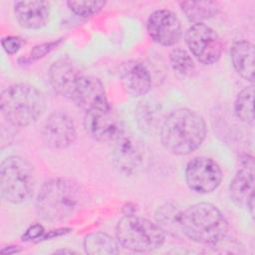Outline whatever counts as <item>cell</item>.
Returning <instances> with one entry per match:
<instances>
[{"mask_svg":"<svg viewBox=\"0 0 255 255\" xmlns=\"http://www.w3.org/2000/svg\"><path fill=\"white\" fill-rule=\"evenodd\" d=\"M254 45L247 40L235 41L230 48L232 66L243 79L254 82Z\"/></svg>","mask_w":255,"mask_h":255,"instance_id":"18","label":"cell"},{"mask_svg":"<svg viewBox=\"0 0 255 255\" xmlns=\"http://www.w3.org/2000/svg\"><path fill=\"white\" fill-rule=\"evenodd\" d=\"M146 30L153 42L166 47L175 45L182 35L178 17L167 9L152 12L147 19Z\"/></svg>","mask_w":255,"mask_h":255,"instance_id":"14","label":"cell"},{"mask_svg":"<svg viewBox=\"0 0 255 255\" xmlns=\"http://www.w3.org/2000/svg\"><path fill=\"white\" fill-rule=\"evenodd\" d=\"M84 127L91 137L101 142L116 141L125 133L124 120L112 107L86 113Z\"/></svg>","mask_w":255,"mask_h":255,"instance_id":"11","label":"cell"},{"mask_svg":"<svg viewBox=\"0 0 255 255\" xmlns=\"http://www.w3.org/2000/svg\"><path fill=\"white\" fill-rule=\"evenodd\" d=\"M20 251H21L20 246H6L0 250V253L3 255H10V254L19 253Z\"/></svg>","mask_w":255,"mask_h":255,"instance_id":"30","label":"cell"},{"mask_svg":"<svg viewBox=\"0 0 255 255\" xmlns=\"http://www.w3.org/2000/svg\"><path fill=\"white\" fill-rule=\"evenodd\" d=\"M185 17L192 23H202L217 15L220 6L214 1H182L178 3Z\"/></svg>","mask_w":255,"mask_h":255,"instance_id":"20","label":"cell"},{"mask_svg":"<svg viewBox=\"0 0 255 255\" xmlns=\"http://www.w3.org/2000/svg\"><path fill=\"white\" fill-rule=\"evenodd\" d=\"M76 137L75 123L66 113H52L43 125L42 138L45 144L51 148H66L76 140Z\"/></svg>","mask_w":255,"mask_h":255,"instance_id":"13","label":"cell"},{"mask_svg":"<svg viewBox=\"0 0 255 255\" xmlns=\"http://www.w3.org/2000/svg\"><path fill=\"white\" fill-rule=\"evenodd\" d=\"M204 119L190 109H177L162 122L159 129L164 148L176 155H186L196 150L206 136Z\"/></svg>","mask_w":255,"mask_h":255,"instance_id":"1","label":"cell"},{"mask_svg":"<svg viewBox=\"0 0 255 255\" xmlns=\"http://www.w3.org/2000/svg\"><path fill=\"white\" fill-rule=\"evenodd\" d=\"M69 9L80 17H91L99 13L106 5L105 1H68Z\"/></svg>","mask_w":255,"mask_h":255,"instance_id":"25","label":"cell"},{"mask_svg":"<svg viewBox=\"0 0 255 255\" xmlns=\"http://www.w3.org/2000/svg\"><path fill=\"white\" fill-rule=\"evenodd\" d=\"M117 241L106 232L96 231L84 239V249L91 255H111L118 253Z\"/></svg>","mask_w":255,"mask_h":255,"instance_id":"21","label":"cell"},{"mask_svg":"<svg viewBox=\"0 0 255 255\" xmlns=\"http://www.w3.org/2000/svg\"><path fill=\"white\" fill-rule=\"evenodd\" d=\"M1 45L7 54L14 55L21 49L23 41L20 37L17 36H7L2 39Z\"/></svg>","mask_w":255,"mask_h":255,"instance_id":"27","label":"cell"},{"mask_svg":"<svg viewBox=\"0 0 255 255\" xmlns=\"http://www.w3.org/2000/svg\"><path fill=\"white\" fill-rule=\"evenodd\" d=\"M223 178L219 164L210 157L196 156L188 161L185 168V181L189 189L196 193H210Z\"/></svg>","mask_w":255,"mask_h":255,"instance_id":"9","label":"cell"},{"mask_svg":"<svg viewBox=\"0 0 255 255\" xmlns=\"http://www.w3.org/2000/svg\"><path fill=\"white\" fill-rule=\"evenodd\" d=\"M180 212L172 204L166 203L158 206L155 212L156 224L161 228L164 233L170 235H177L180 230Z\"/></svg>","mask_w":255,"mask_h":255,"instance_id":"22","label":"cell"},{"mask_svg":"<svg viewBox=\"0 0 255 255\" xmlns=\"http://www.w3.org/2000/svg\"><path fill=\"white\" fill-rule=\"evenodd\" d=\"M254 166L253 156L244 155L229 185L232 201L238 207L248 209L252 216L254 214Z\"/></svg>","mask_w":255,"mask_h":255,"instance_id":"12","label":"cell"},{"mask_svg":"<svg viewBox=\"0 0 255 255\" xmlns=\"http://www.w3.org/2000/svg\"><path fill=\"white\" fill-rule=\"evenodd\" d=\"M169 62L172 69L180 75H190L195 69L190 55L181 48H175L170 52Z\"/></svg>","mask_w":255,"mask_h":255,"instance_id":"24","label":"cell"},{"mask_svg":"<svg viewBox=\"0 0 255 255\" xmlns=\"http://www.w3.org/2000/svg\"><path fill=\"white\" fill-rule=\"evenodd\" d=\"M228 229L225 216L211 203H195L180 212L181 233L196 243L212 246L226 237Z\"/></svg>","mask_w":255,"mask_h":255,"instance_id":"3","label":"cell"},{"mask_svg":"<svg viewBox=\"0 0 255 255\" xmlns=\"http://www.w3.org/2000/svg\"><path fill=\"white\" fill-rule=\"evenodd\" d=\"M71 231H72V229L68 228V227L58 228V229H55V230H51L48 233H45L41 240H48V239H51V238H55V237H58V236H61V235H65V234H67V233H69Z\"/></svg>","mask_w":255,"mask_h":255,"instance_id":"29","label":"cell"},{"mask_svg":"<svg viewBox=\"0 0 255 255\" xmlns=\"http://www.w3.org/2000/svg\"><path fill=\"white\" fill-rule=\"evenodd\" d=\"M36 176L32 164L22 156L6 157L0 166V190L9 203L21 204L34 194Z\"/></svg>","mask_w":255,"mask_h":255,"instance_id":"5","label":"cell"},{"mask_svg":"<svg viewBox=\"0 0 255 255\" xmlns=\"http://www.w3.org/2000/svg\"><path fill=\"white\" fill-rule=\"evenodd\" d=\"M135 118L139 129L148 134L158 131L164 120L160 106L153 101L140 102L135 110Z\"/></svg>","mask_w":255,"mask_h":255,"instance_id":"19","label":"cell"},{"mask_svg":"<svg viewBox=\"0 0 255 255\" xmlns=\"http://www.w3.org/2000/svg\"><path fill=\"white\" fill-rule=\"evenodd\" d=\"M113 160L119 171L133 175L143 169L147 161V148L139 138L124 133L115 141Z\"/></svg>","mask_w":255,"mask_h":255,"instance_id":"8","label":"cell"},{"mask_svg":"<svg viewBox=\"0 0 255 255\" xmlns=\"http://www.w3.org/2000/svg\"><path fill=\"white\" fill-rule=\"evenodd\" d=\"M0 110L9 125L24 128L42 117L46 110V99L35 86L24 83L15 84L2 92Z\"/></svg>","mask_w":255,"mask_h":255,"instance_id":"4","label":"cell"},{"mask_svg":"<svg viewBox=\"0 0 255 255\" xmlns=\"http://www.w3.org/2000/svg\"><path fill=\"white\" fill-rule=\"evenodd\" d=\"M55 254H59V253H61V254H65V253H68V254H72V253H76L75 251H72V250H57V251H55L54 252Z\"/></svg>","mask_w":255,"mask_h":255,"instance_id":"31","label":"cell"},{"mask_svg":"<svg viewBox=\"0 0 255 255\" xmlns=\"http://www.w3.org/2000/svg\"><path fill=\"white\" fill-rule=\"evenodd\" d=\"M45 234L44 227L41 224H33L27 228L22 236L23 241H40Z\"/></svg>","mask_w":255,"mask_h":255,"instance_id":"28","label":"cell"},{"mask_svg":"<svg viewBox=\"0 0 255 255\" xmlns=\"http://www.w3.org/2000/svg\"><path fill=\"white\" fill-rule=\"evenodd\" d=\"M254 87L253 85L244 88L237 96L234 103V112L236 117L243 123L254 125Z\"/></svg>","mask_w":255,"mask_h":255,"instance_id":"23","label":"cell"},{"mask_svg":"<svg viewBox=\"0 0 255 255\" xmlns=\"http://www.w3.org/2000/svg\"><path fill=\"white\" fill-rule=\"evenodd\" d=\"M83 72L68 58L54 62L49 69V81L53 89L61 96L69 99L73 86Z\"/></svg>","mask_w":255,"mask_h":255,"instance_id":"17","label":"cell"},{"mask_svg":"<svg viewBox=\"0 0 255 255\" xmlns=\"http://www.w3.org/2000/svg\"><path fill=\"white\" fill-rule=\"evenodd\" d=\"M120 82L130 97L145 96L151 89V76L146 67L135 60L124 62L119 71Z\"/></svg>","mask_w":255,"mask_h":255,"instance_id":"15","label":"cell"},{"mask_svg":"<svg viewBox=\"0 0 255 255\" xmlns=\"http://www.w3.org/2000/svg\"><path fill=\"white\" fill-rule=\"evenodd\" d=\"M119 244L134 252H150L160 248L165 233L151 220L133 214L122 217L116 228Z\"/></svg>","mask_w":255,"mask_h":255,"instance_id":"6","label":"cell"},{"mask_svg":"<svg viewBox=\"0 0 255 255\" xmlns=\"http://www.w3.org/2000/svg\"><path fill=\"white\" fill-rule=\"evenodd\" d=\"M62 41H63V39H58V40H55V41H51V42H47V43L37 45L31 50L29 56L25 59L23 58V60H25L26 63H31L33 61H38V60L44 58L46 55H48L54 49H56L62 43Z\"/></svg>","mask_w":255,"mask_h":255,"instance_id":"26","label":"cell"},{"mask_svg":"<svg viewBox=\"0 0 255 255\" xmlns=\"http://www.w3.org/2000/svg\"><path fill=\"white\" fill-rule=\"evenodd\" d=\"M185 43L194 58L203 65L216 63L223 50L219 35L204 23L193 24L187 29Z\"/></svg>","mask_w":255,"mask_h":255,"instance_id":"7","label":"cell"},{"mask_svg":"<svg viewBox=\"0 0 255 255\" xmlns=\"http://www.w3.org/2000/svg\"><path fill=\"white\" fill-rule=\"evenodd\" d=\"M69 100L86 113L111 108L105 87L100 79L82 73L77 79Z\"/></svg>","mask_w":255,"mask_h":255,"instance_id":"10","label":"cell"},{"mask_svg":"<svg viewBox=\"0 0 255 255\" xmlns=\"http://www.w3.org/2000/svg\"><path fill=\"white\" fill-rule=\"evenodd\" d=\"M83 198V189L77 181L67 177L53 178L40 188L35 202L36 212L45 221H63L79 209Z\"/></svg>","mask_w":255,"mask_h":255,"instance_id":"2","label":"cell"},{"mask_svg":"<svg viewBox=\"0 0 255 255\" xmlns=\"http://www.w3.org/2000/svg\"><path fill=\"white\" fill-rule=\"evenodd\" d=\"M51 6L47 1H17L14 14L19 25L35 30L44 27L50 19Z\"/></svg>","mask_w":255,"mask_h":255,"instance_id":"16","label":"cell"}]
</instances>
